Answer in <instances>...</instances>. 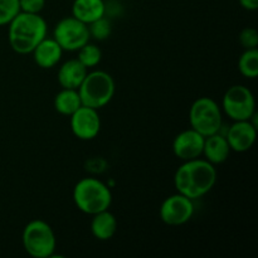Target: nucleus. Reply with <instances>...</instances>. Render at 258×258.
Listing matches in <instances>:
<instances>
[{
	"instance_id": "obj_16",
	"label": "nucleus",
	"mask_w": 258,
	"mask_h": 258,
	"mask_svg": "<svg viewBox=\"0 0 258 258\" xmlns=\"http://www.w3.org/2000/svg\"><path fill=\"white\" fill-rule=\"evenodd\" d=\"M106 5L103 0H75L72 5V17L85 24L105 17Z\"/></svg>"
},
{
	"instance_id": "obj_17",
	"label": "nucleus",
	"mask_w": 258,
	"mask_h": 258,
	"mask_svg": "<svg viewBox=\"0 0 258 258\" xmlns=\"http://www.w3.org/2000/svg\"><path fill=\"white\" fill-rule=\"evenodd\" d=\"M91 221V232L93 237L100 241H108L115 236L117 231V221L108 209L93 214Z\"/></svg>"
},
{
	"instance_id": "obj_14",
	"label": "nucleus",
	"mask_w": 258,
	"mask_h": 258,
	"mask_svg": "<svg viewBox=\"0 0 258 258\" xmlns=\"http://www.w3.org/2000/svg\"><path fill=\"white\" fill-rule=\"evenodd\" d=\"M229 153H231V148L224 135L217 133L207 136L204 140L203 155L206 156V160L213 165L224 163L228 159Z\"/></svg>"
},
{
	"instance_id": "obj_8",
	"label": "nucleus",
	"mask_w": 258,
	"mask_h": 258,
	"mask_svg": "<svg viewBox=\"0 0 258 258\" xmlns=\"http://www.w3.org/2000/svg\"><path fill=\"white\" fill-rule=\"evenodd\" d=\"M53 38L63 50L75 52L88 43L91 37L87 24L76 19L75 17H67L59 20L55 25Z\"/></svg>"
},
{
	"instance_id": "obj_7",
	"label": "nucleus",
	"mask_w": 258,
	"mask_h": 258,
	"mask_svg": "<svg viewBox=\"0 0 258 258\" xmlns=\"http://www.w3.org/2000/svg\"><path fill=\"white\" fill-rule=\"evenodd\" d=\"M222 107L228 117H231L233 121L249 120L256 112L253 93L246 86H232L224 93Z\"/></svg>"
},
{
	"instance_id": "obj_11",
	"label": "nucleus",
	"mask_w": 258,
	"mask_h": 258,
	"mask_svg": "<svg viewBox=\"0 0 258 258\" xmlns=\"http://www.w3.org/2000/svg\"><path fill=\"white\" fill-rule=\"evenodd\" d=\"M204 140L206 138L194 128L190 127L188 130L181 131L173 141L174 155L183 161L198 159L199 156L203 155Z\"/></svg>"
},
{
	"instance_id": "obj_21",
	"label": "nucleus",
	"mask_w": 258,
	"mask_h": 258,
	"mask_svg": "<svg viewBox=\"0 0 258 258\" xmlns=\"http://www.w3.org/2000/svg\"><path fill=\"white\" fill-rule=\"evenodd\" d=\"M19 12V0H0V27L9 24Z\"/></svg>"
},
{
	"instance_id": "obj_6",
	"label": "nucleus",
	"mask_w": 258,
	"mask_h": 258,
	"mask_svg": "<svg viewBox=\"0 0 258 258\" xmlns=\"http://www.w3.org/2000/svg\"><path fill=\"white\" fill-rule=\"evenodd\" d=\"M191 128L204 138L217 134L222 128V111L218 103L209 97L196 100L189 111Z\"/></svg>"
},
{
	"instance_id": "obj_5",
	"label": "nucleus",
	"mask_w": 258,
	"mask_h": 258,
	"mask_svg": "<svg viewBox=\"0 0 258 258\" xmlns=\"http://www.w3.org/2000/svg\"><path fill=\"white\" fill-rule=\"evenodd\" d=\"M22 241L24 249L32 257L48 258L54 253V232L52 227L42 219H34L25 226Z\"/></svg>"
},
{
	"instance_id": "obj_25",
	"label": "nucleus",
	"mask_w": 258,
	"mask_h": 258,
	"mask_svg": "<svg viewBox=\"0 0 258 258\" xmlns=\"http://www.w3.org/2000/svg\"><path fill=\"white\" fill-rule=\"evenodd\" d=\"M239 4L246 10H257L258 0H239Z\"/></svg>"
},
{
	"instance_id": "obj_20",
	"label": "nucleus",
	"mask_w": 258,
	"mask_h": 258,
	"mask_svg": "<svg viewBox=\"0 0 258 258\" xmlns=\"http://www.w3.org/2000/svg\"><path fill=\"white\" fill-rule=\"evenodd\" d=\"M101 58H102V52H101L100 48L95 44H90V43H86L83 47H81L78 49V58L77 59L85 66L86 68H91L97 66L101 62Z\"/></svg>"
},
{
	"instance_id": "obj_19",
	"label": "nucleus",
	"mask_w": 258,
	"mask_h": 258,
	"mask_svg": "<svg viewBox=\"0 0 258 258\" xmlns=\"http://www.w3.org/2000/svg\"><path fill=\"white\" fill-rule=\"evenodd\" d=\"M238 70L244 77L247 78H256L258 76V50L246 49L243 54L239 57L238 60Z\"/></svg>"
},
{
	"instance_id": "obj_24",
	"label": "nucleus",
	"mask_w": 258,
	"mask_h": 258,
	"mask_svg": "<svg viewBox=\"0 0 258 258\" xmlns=\"http://www.w3.org/2000/svg\"><path fill=\"white\" fill-rule=\"evenodd\" d=\"M20 12L39 14L45 7V0H19Z\"/></svg>"
},
{
	"instance_id": "obj_15",
	"label": "nucleus",
	"mask_w": 258,
	"mask_h": 258,
	"mask_svg": "<svg viewBox=\"0 0 258 258\" xmlns=\"http://www.w3.org/2000/svg\"><path fill=\"white\" fill-rule=\"evenodd\" d=\"M86 75H87V68L77 58L70 59L60 66L58 71V82L63 88L78 90Z\"/></svg>"
},
{
	"instance_id": "obj_1",
	"label": "nucleus",
	"mask_w": 258,
	"mask_h": 258,
	"mask_svg": "<svg viewBox=\"0 0 258 258\" xmlns=\"http://www.w3.org/2000/svg\"><path fill=\"white\" fill-rule=\"evenodd\" d=\"M217 181V170L206 159L184 161L176 170L174 184L178 193L190 199H198L212 190Z\"/></svg>"
},
{
	"instance_id": "obj_12",
	"label": "nucleus",
	"mask_w": 258,
	"mask_h": 258,
	"mask_svg": "<svg viewBox=\"0 0 258 258\" xmlns=\"http://www.w3.org/2000/svg\"><path fill=\"white\" fill-rule=\"evenodd\" d=\"M257 138V126L249 120L234 121L227 130L226 139L231 150L236 153H244L253 146Z\"/></svg>"
},
{
	"instance_id": "obj_4",
	"label": "nucleus",
	"mask_w": 258,
	"mask_h": 258,
	"mask_svg": "<svg viewBox=\"0 0 258 258\" xmlns=\"http://www.w3.org/2000/svg\"><path fill=\"white\" fill-rule=\"evenodd\" d=\"M78 93L83 106L98 110L112 100L115 95V82L111 75L105 71H93L86 75L78 87Z\"/></svg>"
},
{
	"instance_id": "obj_23",
	"label": "nucleus",
	"mask_w": 258,
	"mask_h": 258,
	"mask_svg": "<svg viewBox=\"0 0 258 258\" xmlns=\"http://www.w3.org/2000/svg\"><path fill=\"white\" fill-rule=\"evenodd\" d=\"M239 43L244 49H254L258 45V33L254 28H244L239 34Z\"/></svg>"
},
{
	"instance_id": "obj_9",
	"label": "nucleus",
	"mask_w": 258,
	"mask_h": 258,
	"mask_svg": "<svg viewBox=\"0 0 258 258\" xmlns=\"http://www.w3.org/2000/svg\"><path fill=\"white\" fill-rule=\"evenodd\" d=\"M194 214L193 199L178 193L168 197L160 207V218L168 226H181Z\"/></svg>"
},
{
	"instance_id": "obj_13",
	"label": "nucleus",
	"mask_w": 258,
	"mask_h": 258,
	"mask_svg": "<svg viewBox=\"0 0 258 258\" xmlns=\"http://www.w3.org/2000/svg\"><path fill=\"white\" fill-rule=\"evenodd\" d=\"M34 60L40 68H53L62 58L63 49L54 38L45 37L33 50Z\"/></svg>"
},
{
	"instance_id": "obj_2",
	"label": "nucleus",
	"mask_w": 258,
	"mask_h": 258,
	"mask_svg": "<svg viewBox=\"0 0 258 258\" xmlns=\"http://www.w3.org/2000/svg\"><path fill=\"white\" fill-rule=\"evenodd\" d=\"M10 47L19 54H28L47 37V23L39 14L19 12L9 23Z\"/></svg>"
},
{
	"instance_id": "obj_18",
	"label": "nucleus",
	"mask_w": 258,
	"mask_h": 258,
	"mask_svg": "<svg viewBox=\"0 0 258 258\" xmlns=\"http://www.w3.org/2000/svg\"><path fill=\"white\" fill-rule=\"evenodd\" d=\"M82 105L78 90L73 88H63L54 97V108L60 115L71 116L75 113Z\"/></svg>"
},
{
	"instance_id": "obj_3",
	"label": "nucleus",
	"mask_w": 258,
	"mask_h": 258,
	"mask_svg": "<svg viewBox=\"0 0 258 258\" xmlns=\"http://www.w3.org/2000/svg\"><path fill=\"white\" fill-rule=\"evenodd\" d=\"M73 201L81 212L93 216L106 211L112 203L110 188L95 178L81 179L73 189Z\"/></svg>"
},
{
	"instance_id": "obj_22",
	"label": "nucleus",
	"mask_w": 258,
	"mask_h": 258,
	"mask_svg": "<svg viewBox=\"0 0 258 258\" xmlns=\"http://www.w3.org/2000/svg\"><path fill=\"white\" fill-rule=\"evenodd\" d=\"M87 27L90 37L95 38V39L97 40L107 39L111 34V29H112V28H111L110 20L106 19L105 17L95 20V22H92L91 24H88Z\"/></svg>"
},
{
	"instance_id": "obj_10",
	"label": "nucleus",
	"mask_w": 258,
	"mask_h": 258,
	"mask_svg": "<svg viewBox=\"0 0 258 258\" xmlns=\"http://www.w3.org/2000/svg\"><path fill=\"white\" fill-rule=\"evenodd\" d=\"M71 117V130L80 140H93L101 130V118L97 110L81 106Z\"/></svg>"
}]
</instances>
